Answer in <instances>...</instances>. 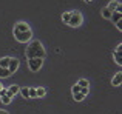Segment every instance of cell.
I'll list each match as a JSON object with an SVG mask.
<instances>
[{
	"label": "cell",
	"instance_id": "cell-25",
	"mask_svg": "<svg viewBox=\"0 0 122 114\" xmlns=\"http://www.w3.org/2000/svg\"><path fill=\"white\" fill-rule=\"evenodd\" d=\"M85 2H91V0H85Z\"/></svg>",
	"mask_w": 122,
	"mask_h": 114
},
{
	"label": "cell",
	"instance_id": "cell-21",
	"mask_svg": "<svg viewBox=\"0 0 122 114\" xmlns=\"http://www.w3.org/2000/svg\"><path fill=\"white\" fill-rule=\"evenodd\" d=\"M30 97H37V94H36V88H30Z\"/></svg>",
	"mask_w": 122,
	"mask_h": 114
},
{
	"label": "cell",
	"instance_id": "cell-7",
	"mask_svg": "<svg viewBox=\"0 0 122 114\" xmlns=\"http://www.w3.org/2000/svg\"><path fill=\"white\" fill-rule=\"evenodd\" d=\"M19 90H20V86H19V85H11V86H9L8 90H6V96L12 99V97H14L15 94L19 93Z\"/></svg>",
	"mask_w": 122,
	"mask_h": 114
},
{
	"label": "cell",
	"instance_id": "cell-15",
	"mask_svg": "<svg viewBox=\"0 0 122 114\" xmlns=\"http://www.w3.org/2000/svg\"><path fill=\"white\" fill-rule=\"evenodd\" d=\"M11 72L8 71V68H0V77H9Z\"/></svg>",
	"mask_w": 122,
	"mask_h": 114
},
{
	"label": "cell",
	"instance_id": "cell-23",
	"mask_svg": "<svg viewBox=\"0 0 122 114\" xmlns=\"http://www.w3.org/2000/svg\"><path fill=\"white\" fill-rule=\"evenodd\" d=\"M0 114H8V113H6L5 109H0Z\"/></svg>",
	"mask_w": 122,
	"mask_h": 114
},
{
	"label": "cell",
	"instance_id": "cell-4",
	"mask_svg": "<svg viewBox=\"0 0 122 114\" xmlns=\"http://www.w3.org/2000/svg\"><path fill=\"white\" fill-rule=\"evenodd\" d=\"M14 37H15V40H17V42L25 43V42H30V40H31V37H33V33H31V29H28V31H23V33L14 34Z\"/></svg>",
	"mask_w": 122,
	"mask_h": 114
},
{
	"label": "cell",
	"instance_id": "cell-12",
	"mask_svg": "<svg viewBox=\"0 0 122 114\" xmlns=\"http://www.w3.org/2000/svg\"><path fill=\"white\" fill-rule=\"evenodd\" d=\"M111 14H113V12H111L108 8H104V9H102V17L107 19V20H110V19H111Z\"/></svg>",
	"mask_w": 122,
	"mask_h": 114
},
{
	"label": "cell",
	"instance_id": "cell-19",
	"mask_svg": "<svg viewBox=\"0 0 122 114\" xmlns=\"http://www.w3.org/2000/svg\"><path fill=\"white\" fill-rule=\"evenodd\" d=\"M71 91H73V96H74V94H77V93H81V86H79L77 83L76 85H73V88H71Z\"/></svg>",
	"mask_w": 122,
	"mask_h": 114
},
{
	"label": "cell",
	"instance_id": "cell-3",
	"mask_svg": "<svg viewBox=\"0 0 122 114\" xmlns=\"http://www.w3.org/2000/svg\"><path fill=\"white\" fill-rule=\"evenodd\" d=\"M43 65V59H28V68L33 72H37Z\"/></svg>",
	"mask_w": 122,
	"mask_h": 114
},
{
	"label": "cell",
	"instance_id": "cell-13",
	"mask_svg": "<svg viewBox=\"0 0 122 114\" xmlns=\"http://www.w3.org/2000/svg\"><path fill=\"white\" fill-rule=\"evenodd\" d=\"M19 93L22 94V97H25V99H28V97H30V88H20V90H19Z\"/></svg>",
	"mask_w": 122,
	"mask_h": 114
},
{
	"label": "cell",
	"instance_id": "cell-14",
	"mask_svg": "<svg viewBox=\"0 0 122 114\" xmlns=\"http://www.w3.org/2000/svg\"><path fill=\"white\" fill-rule=\"evenodd\" d=\"M36 94H37V97H43L45 94H46V90L45 88H36Z\"/></svg>",
	"mask_w": 122,
	"mask_h": 114
},
{
	"label": "cell",
	"instance_id": "cell-10",
	"mask_svg": "<svg viewBox=\"0 0 122 114\" xmlns=\"http://www.w3.org/2000/svg\"><path fill=\"white\" fill-rule=\"evenodd\" d=\"M121 82H122V74H121V72H116L114 77H113V80H111V83H113L114 86H119Z\"/></svg>",
	"mask_w": 122,
	"mask_h": 114
},
{
	"label": "cell",
	"instance_id": "cell-22",
	"mask_svg": "<svg viewBox=\"0 0 122 114\" xmlns=\"http://www.w3.org/2000/svg\"><path fill=\"white\" fill-rule=\"evenodd\" d=\"M81 94L86 96V94H88V88H81Z\"/></svg>",
	"mask_w": 122,
	"mask_h": 114
},
{
	"label": "cell",
	"instance_id": "cell-6",
	"mask_svg": "<svg viewBox=\"0 0 122 114\" xmlns=\"http://www.w3.org/2000/svg\"><path fill=\"white\" fill-rule=\"evenodd\" d=\"M121 51H122V43H119V45H117V48L113 51V57H114V60H116L117 65H122V56H121Z\"/></svg>",
	"mask_w": 122,
	"mask_h": 114
},
{
	"label": "cell",
	"instance_id": "cell-2",
	"mask_svg": "<svg viewBox=\"0 0 122 114\" xmlns=\"http://www.w3.org/2000/svg\"><path fill=\"white\" fill-rule=\"evenodd\" d=\"M82 20H83V17H82L81 12L79 11H71V17H70V20H68V25L73 26V28H77V26L82 25Z\"/></svg>",
	"mask_w": 122,
	"mask_h": 114
},
{
	"label": "cell",
	"instance_id": "cell-11",
	"mask_svg": "<svg viewBox=\"0 0 122 114\" xmlns=\"http://www.w3.org/2000/svg\"><path fill=\"white\" fill-rule=\"evenodd\" d=\"M9 60H11V57H2L0 59V68H8Z\"/></svg>",
	"mask_w": 122,
	"mask_h": 114
},
{
	"label": "cell",
	"instance_id": "cell-8",
	"mask_svg": "<svg viewBox=\"0 0 122 114\" xmlns=\"http://www.w3.org/2000/svg\"><path fill=\"white\" fill-rule=\"evenodd\" d=\"M17 68H19V60H17V59H12V57H11V60H9V65H8V71L12 74V72L17 71Z\"/></svg>",
	"mask_w": 122,
	"mask_h": 114
},
{
	"label": "cell",
	"instance_id": "cell-16",
	"mask_svg": "<svg viewBox=\"0 0 122 114\" xmlns=\"http://www.w3.org/2000/svg\"><path fill=\"white\" fill-rule=\"evenodd\" d=\"M77 85H79V86H81V88H88V80H86V79H81V80H79L77 82Z\"/></svg>",
	"mask_w": 122,
	"mask_h": 114
},
{
	"label": "cell",
	"instance_id": "cell-24",
	"mask_svg": "<svg viewBox=\"0 0 122 114\" xmlns=\"http://www.w3.org/2000/svg\"><path fill=\"white\" fill-rule=\"evenodd\" d=\"M2 88H3V86H2V83H0V91H2Z\"/></svg>",
	"mask_w": 122,
	"mask_h": 114
},
{
	"label": "cell",
	"instance_id": "cell-20",
	"mask_svg": "<svg viewBox=\"0 0 122 114\" xmlns=\"http://www.w3.org/2000/svg\"><path fill=\"white\" fill-rule=\"evenodd\" d=\"M83 99H85V96H83V94H81V93L74 94V100H77V102H81V100H83Z\"/></svg>",
	"mask_w": 122,
	"mask_h": 114
},
{
	"label": "cell",
	"instance_id": "cell-1",
	"mask_svg": "<svg viewBox=\"0 0 122 114\" xmlns=\"http://www.w3.org/2000/svg\"><path fill=\"white\" fill-rule=\"evenodd\" d=\"M25 54H26L28 59H43L46 52H45L43 45H42L39 40H33V42L28 45Z\"/></svg>",
	"mask_w": 122,
	"mask_h": 114
},
{
	"label": "cell",
	"instance_id": "cell-17",
	"mask_svg": "<svg viewBox=\"0 0 122 114\" xmlns=\"http://www.w3.org/2000/svg\"><path fill=\"white\" fill-rule=\"evenodd\" d=\"M70 17H71V11H70V12H63V14H62V20L65 22V23H68Z\"/></svg>",
	"mask_w": 122,
	"mask_h": 114
},
{
	"label": "cell",
	"instance_id": "cell-9",
	"mask_svg": "<svg viewBox=\"0 0 122 114\" xmlns=\"http://www.w3.org/2000/svg\"><path fill=\"white\" fill-rule=\"evenodd\" d=\"M121 19H122V12H117V11H114L113 14H111V20H113V23H114V25L121 23Z\"/></svg>",
	"mask_w": 122,
	"mask_h": 114
},
{
	"label": "cell",
	"instance_id": "cell-5",
	"mask_svg": "<svg viewBox=\"0 0 122 114\" xmlns=\"http://www.w3.org/2000/svg\"><path fill=\"white\" fill-rule=\"evenodd\" d=\"M28 29H31L28 23H25V22H19V23H15V26H14V34L23 33V31H28Z\"/></svg>",
	"mask_w": 122,
	"mask_h": 114
},
{
	"label": "cell",
	"instance_id": "cell-18",
	"mask_svg": "<svg viewBox=\"0 0 122 114\" xmlns=\"http://www.w3.org/2000/svg\"><path fill=\"white\" fill-rule=\"evenodd\" d=\"M0 99H2V103H5V105H9V103H11V97H8V96H2L0 97Z\"/></svg>",
	"mask_w": 122,
	"mask_h": 114
}]
</instances>
